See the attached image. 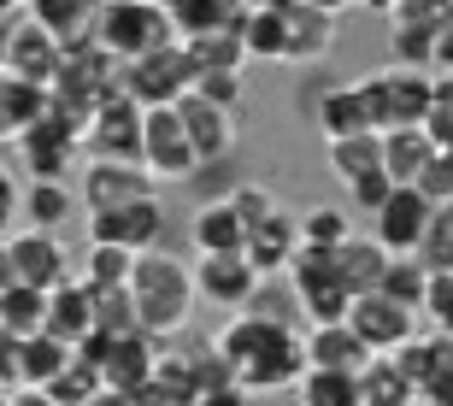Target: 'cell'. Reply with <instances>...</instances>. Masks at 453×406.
<instances>
[{
    "label": "cell",
    "instance_id": "6da1fadb",
    "mask_svg": "<svg viewBox=\"0 0 453 406\" xmlns=\"http://www.w3.org/2000/svg\"><path fill=\"white\" fill-rule=\"evenodd\" d=\"M124 288H130V306H135V330H148V336H177L195 312V277H188L183 259L165 254V241L135 254Z\"/></svg>",
    "mask_w": 453,
    "mask_h": 406
},
{
    "label": "cell",
    "instance_id": "7a4b0ae2",
    "mask_svg": "<svg viewBox=\"0 0 453 406\" xmlns=\"http://www.w3.org/2000/svg\"><path fill=\"white\" fill-rule=\"evenodd\" d=\"M430 83H436V71H424V65H395V59H388L383 71L359 77V101H365L371 130L424 124V112H430Z\"/></svg>",
    "mask_w": 453,
    "mask_h": 406
},
{
    "label": "cell",
    "instance_id": "3957f363",
    "mask_svg": "<svg viewBox=\"0 0 453 406\" xmlns=\"http://www.w3.org/2000/svg\"><path fill=\"white\" fill-rule=\"evenodd\" d=\"M301 372H306V341H301V324H295V318H277L248 354L235 359V383H242V395L295 389Z\"/></svg>",
    "mask_w": 453,
    "mask_h": 406
},
{
    "label": "cell",
    "instance_id": "277c9868",
    "mask_svg": "<svg viewBox=\"0 0 453 406\" xmlns=\"http://www.w3.org/2000/svg\"><path fill=\"white\" fill-rule=\"evenodd\" d=\"M88 35L112 53L118 65H124V59H135V53H148V48H159V42H171V18H165V6H159V0H101V6H95Z\"/></svg>",
    "mask_w": 453,
    "mask_h": 406
},
{
    "label": "cell",
    "instance_id": "5b68a950",
    "mask_svg": "<svg viewBox=\"0 0 453 406\" xmlns=\"http://www.w3.org/2000/svg\"><path fill=\"white\" fill-rule=\"evenodd\" d=\"M195 165H201V153H195V142H188L177 106L171 101L142 106V171H148L153 183H188Z\"/></svg>",
    "mask_w": 453,
    "mask_h": 406
},
{
    "label": "cell",
    "instance_id": "8992f818",
    "mask_svg": "<svg viewBox=\"0 0 453 406\" xmlns=\"http://www.w3.org/2000/svg\"><path fill=\"white\" fill-rule=\"evenodd\" d=\"M83 159H135L142 165V101H130L124 88H106L101 106L88 112L83 135H77Z\"/></svg>",
    "mask_w": 453,
    "mask_h": 406
},
{
    "label": "cell",
    "instance_id": "52a82bcc",
    "mask_svg": "<svg viewBox=\"0 0 453 406\" xmlns=\"http://www.w3.org/2000/svg\"><path fill=\"white\" fill-rule=\"evenodd\" d=\"M188 83H195V65H188V53H183V42H177V35L118 65V88H124L130 101H142V106L177 101Z\"/></svg>",
    "mask_w": 453,
    "mask_h": 406
},
{
    "label": "cell",
    "instance_id": "ba28073f",
    "mask_svg": "<svg viewBox=\"0 0 453 406\" xmlns=\"http://www.w3.org/2000/svg\"><path fill=\"white\" fill-rule=\"evenodd\" d=\"M65 59V42L53 30H42L24 6L6 18V35H0V71L12 77H30V83H53V71Z\"/></svg>",
    "mask_w": 453,
    "mask_h": 406
},
{
    "label": "cell",
    "instance_id": "9c48e42d",
    "mask_svg": "<svg viewBox=\"0 0 453 406\" xmlns=\"http://www.w3.org/2000/svg\"><path fill=\"white\" fill-rule=\"evenodd\" d=\"M6 259H12V277L30 288H53V283H65V277H77V259L65 254L59 230H35V224L6 230Z\"/></svg>",
    "mask_w": 453,
    "mask_h": 406
},
{
    "label": "cell",
    "instance_id": "30bf717a",
    "mask_svg": "<svg viewBox=\"0 0 453 406\" xmlns=\"http://www.w3.org/2000/svg\"><path fill=\"white\" fill-rule=\"evenodd\" d=\"M348 330L365 341L371 354H395L406 336H418V312L401 301H388L383 288H359L348 301Z\"/></svg>",
    "mask_w": 453,
    "mask_h": 406
},
{
    "label": "cell",
    "instance_id": "8fae6325",
    "mask_svg": "<svg viewBox=\"0 0 453 406\" xmlns=\"http://www.w3.org/2000/svg\"><path fill=\"white\" fill-rule=\"evenodd\" d=\"M188 277H195V301L219 306V312H235V306H248L259 288H265V277L248 265V254L235 248V254H201L195 265H188Z\"/></svg>",
    "mask_w": 453,
    "mask_h": 406
},
{
    "label": "cell",
    "instance_id": "7c38bea8",
    "mask_svg": "<svg viewBox=\"0 0 453 406\" xmlns=\"http://www.w3.org/2000/svg\"><path fill=\"white\" fill-rule=\"evenodd\" d=\"M153 348H159V336H148V330H124V336L106 341V354H101L106 395H101V401L142 406V395H148V372H153Z\"/></svg>",
    "mask_w": 453,
    "mask_h": 406
},
{
    "label": "cell",
    "instance_id": "4fadbf2b",
    "mask_svg": "<svg viewBox=\"0 0 453 406\" xmlns=\"http://www.w3.org/2000/svg\"><path fill=\"white\" fill-rule=\"evenodd\" d=\"M88 241H118V248H130V254L159 248V241H165V206H159V195L88 212Z\"/></svg>",
    "mask_w": 453,
    "mask_h": 406
},
{
    "label": "cell",
    "instance_id": "5bb4252c",
    "mask_svg": "<svg viewBox=\"0 0 453 406\" xmlns=\"http://www.w3.org/2000/svg\"><path fill=\"white\" fill-rule=\"evenodd\" d=\"M12 148L24 159V177H71V165H77V130L59 112H42L35 124H24Z\"/></svg>",
    "mask_w": 453,
    "mask_h": 406
},
{
    "label": "cell",
    "instance_id": "9a60e30c",
    "mask_svg": "<svg viewBox=\"0 0 453 406\" xmlns=\"http://www.w3.org/2000/svg\"><path fill=\"white\" fill-rule=\"evenodd\" d=\"M171 106H177V119H183V130H188V142H195L201 159H235V142H242L235 106L206 101V95H195V88H183Z\"/></svg>",
    "mask_w": 453,
    "mask_h": 406
},
{
    "label": "cell",
    "instance_id": "2e32d148",
    "mask_svg": "<svg viewBox=\"0 0 453 406\" xmlns=\"http://www.w3.org/2000/svg\"><path fill=\"white\" fill-rule=\"evenodd\" d=\"M424 224H430V201H424L412 183H395L383 201L371 206V236L383 241L388 254H412L424 236Z\"/></svg>",
    "mask_w": 453,
    "mask_h": 406
},
{
    "label": "cell",
    "instance_id": "e0dca14e",
    "mask_svg": "<svg viewBox=\"0 0 453 406\" xmlns=\"http://www.w3.org/2000/svg\"><path fill=\"white\" fill-rule=\"evenodd\" d=\"M153 195V177L135 159H88L83 177H77V201L83 212H106V206H124V201H142Z\"/></svg>",
    "mask_w": 453,
    "mask_h": 406
},
{
    "label": "cell",
    "instance_id": "ac0fdd59",
    "mask_svg": "<svg viewBox=\"0 0 453 406\" xmlns=\"http://www.w3.org/2000/svg\"><path fill=\"white\" fill-rule=\"evenodd\" d=\"M277 12H283V65H319L336 48V12L301 0H277Z\"/></svg>",
    "mask_w": 453,
    "mask_h": 406
},
{
    "label": "cell",
    "instance_id": "d6986e66",
    "mask_svg": "<svg viewBox=\"0 0 453 406\" xmlns=\"http://www.w3.org/2000/svg\"><path fill=\"white\" fill-rule=\"evenodd\" d=\"M301 112L312 119V130H319L324 142H336V135H353V130H371L365 101H359V83H324L319 95L306 88V95H301Z\"/></svg>",
    "mask_w": 453,
    "mask_h": 406
},
{
    "label": "cell",
    "instance_id": "ffe728a7",
    "mask_svg": "<svg viewBox=\"0 0 453 406\" xmlns=\"http://www.w3.org/2000/svg\"><path fill=\"white\" fill-rule=\"evenodd\" d=\"M295 248H301V224L288 218L283 206H277V212H271V218H259L248 230V241H242V254H248V265L259 271V277H283V265L288 259H295Z\"/></svg>",
    "mask_w": 453,
    "mask_h": 406
},
{
    "label": "cell",
    "instance_id": "44dd1931",
    "mask_svg": "<svg viewBox=\"0 0 453 406\" xmlns=\"http://www.w3.org/2000/svg\"><path fill=\"white\" fill-rule=\"evenodd\" d=\"M42 330H48V336H59V341H71V348L95 330V301H88V283H83V277H65V283L48 288Z\"/></svg>",
    "mask_w": 453,
    "mask_h": 406
},
{
    "label": "cell",
    "instance_id": "7402d4cb",
    "mask_svg": "<svg viewBox=\"0 0 453 406\" xmlns=\"http://www.w3.org/2000/svg\"><path fill=\"white\" fill-rule=\"evenodd\" d=\"M195 406V354H183V348H165V336H159V348H153V372H148V395H142V406Z\"/></svg>",
    "mask_w": 453,
    "mask_h": 406
},
{
    "label": "cell",
    "instance_id": "603a6c76",
    "mask_svg": "<svg viewBox=\"0 0 453 406\" xmlns=\"http://www.w3.org/2000/svg\"><path fill=\"white\" fill-rule=\"evenodd\" d=\"M301 341H306V365H336V372H359V365L371 359V348L348 330V318L306 324Z\"/></svg>",
    "mask_w": 453,
    "mask_h": 406
},
{
    "label": "cell",
    "instance_id": "cb8c5ba5",
    "mask_svg": "<svg viewBox=\"0 0 453 406\" xmlns=\"http://www.w3.org/2000/svg\"><path fill=\"white\" fill-rule=\"evenodd\" d=\"M106 395V383H101V365L95 359H83L77 348H71V359L59 365V372L35 389V401H48V406H95Z\"/></svg>",
    "mask_w": 453,
    "mask_h": 406
},
{
    "label": "cell",
    "instance_id": "d4e9b609",
    "mask_svg": "<svg viewBox=\"0 0 453 406\" xmlns=\"http://www.w3.org/2000/svg\"><path fill=\"white\" fill-rule=\"evenodd\" d=\"M65 359H71V341L48 336V330H30L24 348H18V389H12V401H35V389H42Z\"/></svg>",
    "mask_w": 453,
    "mask_h": 406
},
{
    "label": "cell",
    "instance_id": "484cf974",
    "mask_svg": "<svg viewBox=\"0 0 453 406\" xmlns=\"http://www.w3.org/2000/svg\"><path fill=\"white\" fill-rule=\"evenodd\" d=\"M188 236H195V254H235L242 241H248V224L235 218V206L224 195L195 206V224H188Z\"/></svg>",
    "mask_w": 453,
    "mask_h": 406
},
{
    "label": "cell",
    "instance_id": "4316f807",
    "mask_svg": "<svg viewBox=\"0 0 453 406\" xmlns=\"http://www.w3.org/2000/svg\"><path fill=\"white\" fill-rule=\"evenodd\" d=\"M330 254H336V277H342V288H348V295H359V288H377V277H383V265H388V248L377 236H342L336 248H330Z\"/></svg>",
    "mask_w": 453,
    "mask_h": 406
},
{
    "label": "cell",
    "instance_id": "83f0119b",
    "mask_svg": "<svg viewBox=\"0 0 453 406\" xmlns=\"http://www.w3.org/2000/svg\"><path fill=\"white\" fill-rule=\"evenodd\" d=\"M77 212V188L71 177H24V224L35 230H59Z\"/></svg>",
    "mask_w": 453,
    "mask_h": 406
},
{
    "label": "cell",
    "instance_id": "f1b7e54d",
    "mask_svg": "<svg viewBox=\"0 0 453 406\" xmlns=\"http://www.w3.org/2000/svg\"><path fill=\"white\" fill-rule=\"evenodd\" d=\"M42 112H48V83H30V77L0 71V148H6L24 124H35Z\"/></svg>",
    "mask_w": 453,
    "mask_h": 406
},
{
    "label": "cell",
    "instance_id": "f546056e",
    "mask_svg": "<svg viewBox=\"0 0 453 406\" xmlns=\"http://www.w3.org/2000/svg\"><path fill=\"white\" fill-rule=\"evenodd\" d=\"M377 142H383V171L395 177V183H412L424 171V159L436 153V142L424 135V124H395V130H377Z\"/></svg>",
    "mask_w": 453,
    "mask_h": 406
},
{
    "label": "cell",
    "instance_id": "4dcf8cb0",
    "mask_svg": "<svg viewBox=\"0 0 453 406\" xmlns=\"http://www.w3.org/2000/svg\"><path fill=\"white\" fill-rule=\"evenodd\" d=\"M235 35H242V53H248V59L283 65V12H277V0H248Z\"/></svg>",
    "mask_w": 453,
    "mask_h": 406
},
{
    "label": "cell",
    "instance_id": "1f68e13d",
    "mask_svg": "<svg viewBox=\"0 0 453 406\" xmlns=\"http://www.w3.org/2000/svg\"><path fill=\"white\" fill-rule=\"evenodd\" d=\"M353 377H359V406H412V383L388 354H371Z\"/></svg>",
    "mask_w": 453,
    "mask_h": 406
},
{
    "label": "cell",
    "instance_id": "d6a6232c",
    "mask_svg": "<svg viewBox=\"0 0 453 406\" xmlns=\"http://www.w3.org/2000/svg\"><path fill=\"white\" fill-rule=\"evenodd\" d=\"M295 395H301L306 406H359V377L336 372V365H306Z\"/></svg>",
    "mask_w": 453,
    "mask_h": 406
},
{
    "label": "cell",
    "instance_id": "836d02e7",
    "mask_svg": "<svg viewBox=\"0 0 453 406\" xmlns=\"http://www.w3.org/2000/svg\"><path fill=\"white\" fill-rule=\"evenodd\" d=\"M95 6H101V0H30L24 12H30L42 30H53L59 42H77V35H88V24H95Z\"/></svg>",
    "mask_w": 453,
    "mask_h": 406
},
{
    "label": "cell",
    "instance_id": "e575fe53",
    "mask_svg": "<svg viewBox=\"0 0 453 406\" xmlns=\"http://www.w3.org/2000/svg\"><path fill=\"white\" fill-rule=\"evenodd\" d=\"M324 148H330V171H336V183H353L359 171L383 165V142H377V130L336 135V142H324Z\"/></svg>",
    "mask_w": 453,
    "mask_h": 406
},
{
    "label": "cell",
    "instance_id": "d590c367",
    "mask_svg": "<svg viewBox=\"0 0 453 406\" xmlns=\"http://www.w3.org/2000/svg\"><path fill=\"white\" fill-rule=\"evenodd\" d=\"M201 401H248L242 383H235V365L219 348H201V354H195V406Z\"/></svg>",
    "mask_w": 453,
    "mask_h": 406
},
{
    "label": "cell",
    "instance_id": "8d00e7d4",
    "mask_svg": "<svg viewBox=\"0 0 453 406\" xmlns=\"http://www.w3.org/2000/svg\"><path fill=\"white\" fill-rule=\"evenodd\" d=\"M424 283H430V265H424L418 254H388L383 277H377V288H383L388 301L412 306V312H418V301H424Z\"/></svg>",
    "mask_w": 453,
    "mask_h": 406
},
{
    "label": "cell",
    "instance_id": "74e56055",
    "mask_svg": "<svg viewBox=\"0 0 453 406\" xmlns=\"http://www.w3.org/2000/svg\"><path fill=\"white\" fill-rule=\"evenodd\" d=\"M130 265H135L130 248H118V241H88L83 259H77V277H83V283H130Z\"/></svg>",
    "mask_w": 453,
    "mask_h": 406
},
{
    "label": "cell",
    "instance_id": "f35d334b",
    "mask_svg": "<svg viewBox=\"0 0 453 406\" xmlns=\"http://www.w3.org/2000/svg\"><path fill=\"white\" fill-rule=\"evenodd\" d=\"M42 312H48V288L12 283L6 295H0V324H6V330H18V336L42 330Z\"/></svg>",
    "mask_w": 453,
    "mask_h": 406
},
{
    "label": "cell",
    "instance_id": "ab89813d",
    "mask_svg": "<svg viewBox=\"0 0 453 406\" xmlns=\"http://www.w3.org/2000/svg\"><path fill=\"white\" fill-rule=\"evenodd\" d=\"M412 254H418L430 271H453V201L430 206V224H424V236H418Z\"/></svg>",
    "mask_w": 453,
    "mask_h": 406
},
{
    "label": "cell",
    "instance_id": "60d3db41",
    "mask_svg": "<svg viewBox=\"0 0 453 406\" xmlns=\"http://www.w3.org/2000/svg\"><path fill=\"white\" fill-rule=\"evenodd\" d=\"M224 201H230V206H235V218L253 230L259 218H271V212H277V188L259 183V177H235V183L224 188Z\"/></svg>",
    "mask_w": 453,
    "mask_h": 406
},
{
    "label": "cell",
    "instance_id": "b9f144b4",
    "mask_svg": "<svg viewBox=\"0 0 453 406\" xmlns=\"http://www.w3.org/2000/svg\"><path fill=\"white\" fill-rule=\"evenodd\" d=\"M430 42H436V24H388V59L395 65L430 71Z\"/></svg>",
    "mask_w": 453,
    "mask_h": 406
},
{
    "label": "cell",
    "instance_id": "7bdbcfd3",
    "mask_svg": "<svg viewBox=\"0 0 453 406\" xmlns=\"http://www.w3.org/2000/svg\"><path fill=\"white\" fill-rule=\"evenodd\" d=\"M424 135L436 148H453V71H436L430 83V112H424Z\"/></svg>",
    "mask_w": 453,
    "mask_h": 406
},
{
    "label": "cell",
    "instance_id": "ee69618b",
    "mask_svg": "<svg viewBox=\"0 0 453 406\" xmlns=\"http://www.w3.org/2000/svg\"><path fill=\"white\" fill-rule=\"evenodd\" d=\"M412 188H418L430 206L453 201V148H436V153H430V159H424V171L412 177Z\"/></svg>",
    "mask_w": 453,
    "mask_h": 406
},
{
    "label": "cell",
    "instance_id": "f6af8a7d",
    "mask_svg": "<svg viewBox=\"0 0 453 406\" xmlns=\"http://www.w3.org/2000/svg\"><path fill=\"white\" fill-rule=\"evenodd\" d=\"M295 224H301V241H319V248H336V241L353 230V218L342 212V206H312V212L295 218Z\"/></svg>",
    "mask_w": 453,
    "mask_h": 406
},
{
    "label": "cell",
    "instance_id": "bcb514c9",
    "mask_svg": "<svg viewBox=\"0 0 453 406\" xmlns=\"http://www.w3.org/2000/svg\"><path fill=\"white\" fill-rule=\"evenodd\" d=\"M242 83H248V65H224V71H195V95H206V101L219 106H235L242 101Z\"/></svg>",
    "mask_w": 453,
    "mask_h": 406
},
{
    "label": "cell",
    "instance_id": "7dc6e473",
    "mask_svg": "<svg viewBox=\"0 0 453 406\" xmlns=\"http://www.w3.org/2000/svg\"><path fill=\"white\" fill-rule=\"evenodd\" d=\"M453 18V0H395L388 6V24H441Z\"/></svg>",
    "mask_w": 453,
    "mask_h": 406
},
{
    "label": "cell",
    "instance_id": "c3c4849f",
    "mask_svg": "<svg viewBox=\"0 0 453 406\" xmlns=\"http://www.w3.org/2000/svg\"><path fill=\"white\" fill-rule=\"evenodd\" d=\"M24 224V177L0 165V236Z\"/></svg>",
    "mask_w": 453,
    "mask_h": 406
},
{
    "label": "cell",
    "instance_id": "681fc988",
    "mask_svg": "<svg viewBox=\"0 0 453 406\" xmlns=\"http://www.w3.org/2000/svg\"><path fill=\"white\" fill-rule=\"evenodd\" d=\"M342 188H348L353 201H359V212H371V206H377L388 188H395V177H388L383 165H371V171H359V177H353V183H342Z\"/></svg>",
    "mask_w": 453,
    "mask_h": 406
},
{
    "label": "cell",
    "instance_id": "f907efd6",
    "mask_svg": "<svg viewBox=\"0 0 453 406\" xmlns=\"http://www.w3.org/2000/svg\"><path fill=\"white\" fill-rule=\"evenodd\" d=\"M18 348H24V336L0 324V395H6V401H12V389H18Z\"/></svg>",
    "mask_w": 453,
    "mask_h": 406
},
{
    "label": "cell",
    "instance_id": "816d5d0a",
    "mask_svg": "<svg viewBox=\"0 0 453 406\" xmlns=\"http://www.w3.org/2000/svg\"><path fill=\"white\" fill-rule=\"evenodd\" d=\"M430 71H453V18L436 24V42H430Z\"/></svg>",
    "mask_w": 453,
    "mask_h": 406
},
{
    "label": "cell",
    "instance_id": "f5cc1de1",
    "mask_svg": "<svg viewBox=\"0 0 453 406\" xmlns=\"http://www.w3.org/2000/svg\"><path fill=\"white\" fill-rule=\"evenodd\" d=\"M12 283H18V277H12V259H6V236H0V295H6Z\"/></svg>",
    "mask_w": 453,
    "mask_h": 406
},
{
    "label": "cell",
    "instance_id": "db71d44e",
    "mask_svg": "<svg viewBox=\"0 0 453 406\" xmlns=\"http://www.w3.org/2000/svg\"><path fill=\"white\" fill-rule=\"evenodd\" d=\"M301 6H324V12H336V18H342V12L353 6V0H301Z\"/></svg>",
    "mask_w": 453,
    "mask_h": 406
},
{
    "label": "cell",
    "instance_id": "11a10c76",
    "mask_svg": "<svg viewBox=\"0 0 453 406\" xmlns=\"http://www.w3.org/2000/svg\"><path fill=\"white\" fill-rule=\"evenodd\" d=\"M18 12V0H0V18H12Z\"/></svg>",
    "mask_w": 453,
    "mask_h": 406
},
{
    "label": "cell",
    "instance_id": "9f6ffc18",
    "mask_svg": "<svg viewBox=\"0 0 453 406\" xmlns=\"http://www.w3.org/2000/svg\"><path fill=\"white\" fill-rule=\"evenodd\" d=\"M353 6H359V0H353Z\"/></svg>",
    "mask_w": 453,
    "mask_h": 406
}]
</instances>
